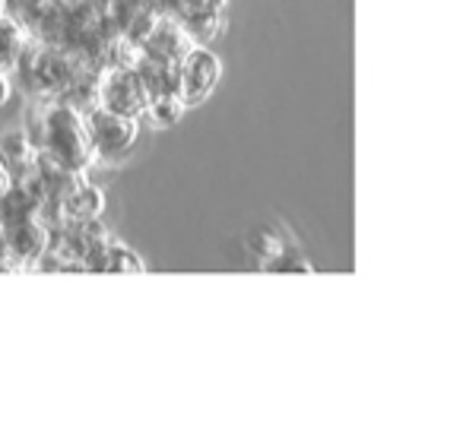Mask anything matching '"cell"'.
<instances>
[{"mask_svg": "<svg viewBox=\"0 0 463 437\" xmlns=\"http://www.w3.org/2000/svg\"><path fill=\"white\" fill-rule=\"evenodd\" d=\"M23 134L33 140L35 149L54 155L58 162L77 168V172H86L96 159L86 115L64 105L61 98H42L39 108L29 111V124Z\"/></svg>", "mask_w": 463, "mask_h": 437, "instance_id": "obj_1", "label": "cell"}, {"mask_svg": "<svg viewBox=\"0 0 463 437\" xmlns=\"http://www.w3.org/2000/svg\"><path fill=\"white\" fill-rule=\"evenodd\" d=\"M80 67H83V58H77L73 51L29 35L14 70L23 89L33 92L35 98H58Z\"/></svg>", "mask_w": 463, "mask_h": 437, "instance_id": "obj_2", "label": "cell"}, {"mask_svg": "<svg viewBox=\"0 0 463 437\" xmlns=\"http://www.w3.org/2000/svg\"><path fill=\"white\" fill-rule=\"evenodd\" d=\"M86 124H90V136H92V146H96V155H102V159H118V155L130 153L137 136H140L137 117L118 115V111L102 108V105L86 115Z\"/></svg>", "mask_w": 463, "mask_h": 437, "instance_id": "obj_3", "label": "cell"}, {"mask_svg": "<svg viewBox=\"0 0 463 437\" xmlns=\"http://www.w3.org/2000/svg\"><path fill=\"white\" fill-rule=\"evenodd\" d=\"M99 105L118 115L140 117L146 115L149 92L143 89L134 67H109L102 70V83H99Z\"/></svg>", "mask_w": 463, "mask_h": 437, "instance_id": "obj_4", "label": "cell"}, {"mask_svg": "<svg viewBox=\"0 0 463 437\" xmlns=\"http://www.w3.org/2000/svg\"><path fill=\"white\" fill-rule=\"evenodd\" d=\"M219 77H222V64H219L216 54L203 45H194L181 58V102L200 105L216 89Z\"/></svg>", "mask_w": 463, "mask_h": 437, "instance_id": "obj_5", "label": "cell"}, {"mask_svg": "<svg viewBox=\"0 0 463 437\" xmlns=\"http://www.w3.org/2000/svg\"><path fill=\"white\" fill-rule=\"evenodd\" d=\"M4 245H7L16 266H35L45 260L52 235L45 232V226H42L39 218L29 216V218H20V222L4 226Z\"/></svg>", "mask_w": 463, "mask_h": 437, "instance_id": "obj_6", "label": "cell"}, {"mask_svg": "<svg viewBox=\"0 0 463 437\" xmlns=\"http://www.w3.org/2000/svg\"><path fill=\"white\" fill-rule=\"evenodd\" d=\"M143 54L165 60H181L194 48L191 35H187L184 23H178L175 16H159V23L153 26V33L143 39Z\"/></svg>", "mask_w": 463, "mask_h": 437, "instance_id": "obj_7", "label": "cell"}, {"mask_svg": "<svg viewBox=\"0 0 463 437\" xmlns=\"http://www.w3.org/2000/svg\"><path fill=\"white\" fill-rule=\"evenodd\" d=\"M137 77H140L143 89L149 92V98L156 96H181V60H165L143 54L137 60Z\"/></svg>", "mask_w": 463, "mask_h": 437, "instance_id": "obj_8", "label": "cell"}, {"mask_svg": "<svg viewBox=\"0 0 463 437\" xmlns=\"http://www.w3.org/2000/svg\"><path fill=\"white\" fill-rule=\"evenodd\" d=\"M35 174H39V181H42V187H45L48 197L58 200V203L86 181V172H77V168L64 165V162H58L54 155L42 153V149H39V155H35Z\"/></svg>", "mask_w": 463, "mask_h": 437, "instance_id": "obj_9", "label": "cell"}, {"mask_svg": "<svg viewBox=\"0 0 463 437\" xmlns=\"http://www.w3.org/2000/svg\"><path fill=\"white\" fill-rule=\"evenodd\" d=\"M86 273H146L143 260L137 257L130 247L118 245V241H109L102 245L96 254H90L83 264Z\"/></svg>", "mask_w": 463, "mask_h": 437, "instance_id": "obj_10", "label": "cell"}, {"mask_svg": "<svg viewBox=\"0 0 463 437\" xmlns=\"http://www.w3.org/2000/svg\"><path fill=\"white\" fill-rule=\"evenodd\" d=\"M35 155L39 149L33 146L26 134H4L0 136V162L10 172V178H23L35 168Z\"/></svg>", "mask_w": 463, "mask_h": 437, "instance_id": "obj_11", "label": "cell"}, {"mask_svg": "<svg viewBox=\"0 0 463 437\" xmlns=\"http://www.w3.org/2000/svg\"><path fill=\"white\" fill-rule=\"evenodd\" d=\"M61 209H64L67 222H73V218H102V212H105V193L99 191L96 184L83 181V184H80L77 191L67 193V197L61 200Z\"/></svg>", "mask_w": 463, "mask_h": 437, "instance_id": "obj_12", "label": "cell"}, {"mask_svg": "<svg viewBox=\"0 0 463 437\" xmlns=\"http://www.w3.org/2000/svg\"><path fill=\"white\" fill-rule=\"evenodd\" d=\"M26 39H29L26 29H23L10 14L0 10V70H14L23 45H26Z\"/></svg>", "mask_w": 463, "mask_h": 437, "instance_id": "obj_13", "label": "cell"}, {"mask_svg": "<svg viewBox=\"0 0 463 437\" xmlns=\"http://www.w3.org/2000/svg\"><path fill=\"white\" fill-rule=\"evenodd\" d=\"M184 108L187 105L181 102V96H156V98H149L146 115L156 127H172V124H178V117L184 115Z\"/></svg>", "mask_w": 463, "mask_h": 437, "instance_id": "obj_14", "label": "cell"}, {"mask_svg": "<svg viewBox=\"0 0 463 437\" xmlns=\"http://www.w3.org/2000/svg\"><path fill=\"white\" fill-rule=\"evenodd\" d=\"M219 10H222V4H216V0H165V16H175L178 23L219 14Z\"/></svg>", "mask_w": 463, "mask_h": 437, "instance_id": "obj_15", "label": "cell"}, {"mask_svg": "<svg viewBox=\"0 0 463 437\" xmlns=\"http://www.w3.org/2000/svg\"><path fill=\"white\" fill-rule=\"evenodd\" d=\"M48 0H4V14H10L29 35H33L39 16L45 14Z\"/></svg>", "mask_w": 463, "mask_h": 437, "instance_id": "obj_16", "label": "cell"}, {"mask_svg": "<svg viewBox=\"0 0 463 437\" xmlns=\"http://www.w3.org/2000/svg\"><path fill=\"white\" fill-rule=\"evenodd\" d=\"M187 35H191L194 45H203V42H213L222 29V10L219 14H206V16H197V20H187L184 23Z\"/></svg>", "mask_w": 463, "mask_h": 437, "instance_id": "obj_17", "label": "cell"}, {"mask_svg": "<svg viewBox=\"0 0 463 437\" xmlns=\"http://www.w3.org/2000/svg\"><path fill=\"white\" fill-rule=\"evenodd\" d=\"M254 251H258L260 257H264L267 264H270V260H277L279 254L286 251V245L277 238V235H267V232H264V235H260V238H258V245H254Z\"/></svg>", "mask_w": 463, "mask_h": 437, "instance_id": "obj_18", "label": "cell"}, {"mask_svg": "<svg viewBox=\"0 0 463 437\" xmlns=\"http://www.w3.org/2000/svg\"><path fill=\"white\" fill-rule=\"evenodd\" d=\"M10 96H14V79L7 77V70H0V108L10 102Z\"/></svg>", "mask_w": 463, "mask_h": 437, "instance_id": "obj_19", "label": "cell"}, {"mask_svg": "<svg viewBox=\"0 0 463 437\" xmlns=\"http://www.w3.org/2000/svg\"><path fill=\"white\" fill-rule=\"evenodd\" d=\"M20 266L14 264V257H10L7 245H4V238H0V273H16Z\"/></svg>", "mask_w": 463, "mask_h": 437, "instance_id": "obj_20", "label": "cell"}, {"mask_svg": "<svg viewBox=\"0 0 463 437\" xmlns=\"http://www.w3.org/2000/svg\"><path fill=\"white\" fill-rule=\"evenodd\" d=\"M10 184H14V178H10V172L4 168V162H0V197L7 193V187H10Z\"/></svg>", "mask_w": 463, "mask_h": 437, "instance_id": "obj_21", "label": "cell"}, {"mask_svg": "<svg viewBox=\"0 0 463 437\" xmlns=\"http://www.w3.org/2000/svg\"><path fill=\"white\" fill-rule=\"evenodd\" d=\"M0 238H4V218H0Z\"/></svg>", "mask_w": 463, "mask_h": 437, "instance_id": "obj_22", "label": "cell"}, {"mask_svg": "<svg viewBox=\"0 0 463 437\" xmlns=\"http://www.w3.org/2000/svg\"><path fill=\"white\" fill-rule=\"evenodd\" d=\"M216 4H222V7H225V0H216Z\"/></svg>", "mask_w": 463, "mask_h": 437, "instance_id": "obj_23", "label": "cell"}]
</instances>
